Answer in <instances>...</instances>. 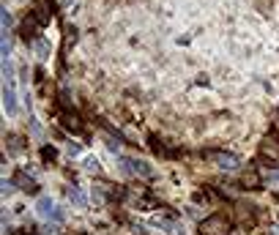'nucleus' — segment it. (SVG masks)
<instances>
[{
	"label": "nucleus",
	"instance_id": "nucleus-1",
	"mask_svg": "<svg viewBox=\"0 0 279 235\" xmlns=\"http://www.w3.org/2000/svg\"><path fill=\"white\" fill-rule=\"evenodd\" d=\"M228 232H230V222L219 214L200 222V235H228Z\"/></svg>",
	"mask_w": 279,
	"mask_h": 235
},
{
	"label": "nucleus",
	"instance_id": "nucleus-2",
	"mask_svg": "<svg viewBox=\"0 0 279 235\" xmlns=\"http://www.w3.org/2000/svg\"><path fill=\"white\" fill-rule=\"evenodd\" d=\"M120 167L126 170L129 175H140V178H150L154 175V167H150L148 162H142V158H120Z\"/></svg>",
	"mask_w": 279,
	"mask_h": 235
},
{
	"label": "nucleus",
	"instance_id": "nucleus-3",
	"mask_svg": "<svg viewBox=\"0 0 279 235\" xmlns=\"http://www.w3.org/2000/svg\"><path fill=\"white\" fill-rule=\"evenodd\" d=\"M36 214L42 216V219H55V222H60V219H63L60 208H58V205L52 202L50 197H42V200L36 202Z\"/></svg>",
	"mask_w": 279,
	"mask_h": 235
},
{
	"label": "nucleus",
	"instance_id": "nucleus-4",
	"mask_svg": "<svg viewBox=\"0 0 279 235\" xmlns=\"http://www.w3.org/2000/svg\"><path fill=\"white\" fill-rule=\"evenodd\" d=\"M38 28H42V22L36 20V16H25L22 20V25H20V36L22 38H28V41H36L38 38Z\"/></svg>",
	"mask_w": 279,
	"mask_h": 235
},
{
	"label": "nucleus",
	"instance_id": "nucleus-5",
	"mask_svg": "<svg viewBox=\"0 0 279 235\" xmlns=\"http://www.w3.org/2000/svg\"><path fill=\"white\" fill-rule=\"evenodd\" d=\"M211 158L219 164L222 170H236L241 167V158H238L236 154H228V150H216V154H211Z\"/></svg>",
	"mask_w": 279,
	"mask_h": 235
},
{
	"label": "nucleus",
	"instance_id": "nucleus-6",
	"mask_svg": "<svg viewBox=\"0 0 279 235\" xmlns=\"http://www.w3.org/2000/svg\"><path fill=\"white\" fill-rule=\"evenodd\" d=\"M60 126L66 128V132H72V134H82V118H80L77 112H63L60 115Z\"/></svg>",
	"mask_w": 279,
	"mask_h": 235
},
{
	"label": "nucleus",
	"instance_id": "nucleus-7",
	"mask_svg": "<svg viewBox=\"0 0 279 235\" xmlns=\"http://www.w3.org/2000/svg\"><path fill=\"white\" fill-rule=\"evenodd\" d=\"M238 184H241V189H260V186H263V178H260L258 170H246Z\"/></svg>",
	"mask_w": 279,
	"mask_h": 235
},
{
	"label": "nucleus",
	"instance_id": "nucleus-8",
	"mask_svg": "<svg viewBox=\"0 0 279 235\" xmlns=\"http://www.w3.org/2000/svg\"><path fill=\"white\" fill-rule=\"evenodd\" d=\"M3 107H6L8 115L16 112V93H14V85H11V82H6V88H3Z\"/></svg>",
	"mask_w": 279,
	"mask_h": 235
},
{
	"label": "nucleus",
	"instance_id": "nucleus-9",
	"mask_svg": "<svg viewBox=\"0 0 279 235\" xmlns=\"http://www.w3.org/2000/svg\"><path fill=\"white\" fill-rule=\"evenodd\" d=\"M33 16H36L42 25H46L52 16V8H50V0H36V6H33Z\"/></svg>",
	"mask_w": 279,
	"mask_h": 235
},
{
	"label": "nucleus",
	"instance_id": "nucleus-10",
	"mask_svg": "<svg viewBox=\"0 0 279 235\" xmlns=\"http://www.w3.org/2000/svg\"><path fill=\"white\" fill-rule=\"evenodd\" d=\"M14 184L20 186V189H25V192H38V186L33 184V178H30V175H25V172H16L14 175Z\"/></svg>",
	"mask_w": 279,
	"mask_h": 235
},
{
	"label": "nucleus",
	"instance_id": "nucleus-11",
	"mask_svg": "<svg viewBox=\"0 0 279 235\" xmlns=\"http://www.w3.org/2000/svg\"><path fill=\"white\" fill-rule=\"evenodd\" d=\"M33 50H36V58H38V60H46L52 46H50V41H46V38H36V41H33Z\"/></svg>",
	"mask_w": 279,
	"mask_h": 235
},
{
	"label": "nucleus",
	"instance_id": "nucleus-12",
	"mask_svg": "<svg viewBox=\"0 0 279 235\" xmlns=\"http://www.w3.org/2000/svg\"><path fill=\"white\" fill-rule=\"evenodd\" d=\"M63 194H66L68 200H74L77 205H88V197H85L80 189H74V186H66V189H63Z\"/></svg>",
	"mask_w": 279,
	"mask_h": 235
},
{
	"label": "nucleus",
	"instance_id": "nucleus-13",
	"mask_svg": "<svg viewBox=\"0 0 279 235\" xmlns=\"http://www.w3.org/2000/svg\"><path fill=\"white\" fill-rule=\"evenodd\" d=\"M42 158H44V164H52L58 158V150L52 145H42Z\"/></svg>",
	"mask_w": 279,
	"mask_h": 235
},
{
	"label": "nucleus",
	"instance_id": "nucleus-14",
	"mask_svg": "<svg viewBox=\"0 0 279 235\" xmlns=\"http://www.w3.org/2000/svg\"><path fill=\"white\" fill-rule=\"evenodd\" d=\"M66 38H63V52H66V50H72V46L74 44H77V30H74V28H66Z\"/></svg>",
	"mask_w": 279,
	"mask_h": 235
},
{
	"label": "nucleus",
	"instance_id": "nucleus-15",
	"mask_svg": "<svg viewBox=\"0 0 279 235\" xmlns=\"http://www.w3.org/2000/svg\"><path fill=\"white\" fill-rule=\"evenodd\" d=\"M154 224H156V227H162L164 232H176V227H178L172 219H154Z\"/></svg>",
	"mask_w": 279,
	"mask_h": 235
},
{
	"label": "nucleus",
	"instance_id": "nucleus-16",
	"mask_svg": "<svg viewBox=\"0 0 279 235\" xmlns=\"http://www.w3.org/2000/svg\"><path fill=\"white\" fill-rule=\"evenodd\" d=\"M150 148H154L156 154H162V156H167V154H170V150H167L164 145H162V140H159V137H150Z\"/></svg>",
	"mask_w": 279,
	"mask_h": 235
},
{
	"label": "nucleus",
	"instance_id": "nucleus-17",
	"mask_svg": "<svg viewBox=\"0 0 279 235\" xmlns=\"http://www.w3.org/2000/svg\"><path fill=\"white\" fill-rule=\"evenodd\" d=\"M82 164H85V170H88V172H98V170H102V167H98V162H96L93 156H88Z\"/></svg>",
	"mask_w": 279,
	"mask_h": 235
},
{
	"label": "nucleus",
	"instance_id": "nucleus-18",
	"mask_svg": "<svg viewBox=\"0 0 279 235\" xmlns=\"http://www.w3.org/2000/svg\"><path fill=\"white\" fill-rule=\"evenodd\" d=\"M3 33H6V36L11 33V14L6 8H3Z\"/></svg>",
	"mask_w": 279,
	"mask_h": 235
},
{
	"label": "nucleus",
	"instance_id": "nucleus-19",
	"mask_svg": "<svg viewBox=\"0 0 279 235\" xmlns=\"http://www.w3.org/2000/svg\"><path fill=\"white\" fill-rule=\"evenodd\" d=\"M107 148H110V150H118V148H120L118 140H107Z\"/></svg>",
	"mask_w": 279,
	"mask_h": 235
}]
</instances>
